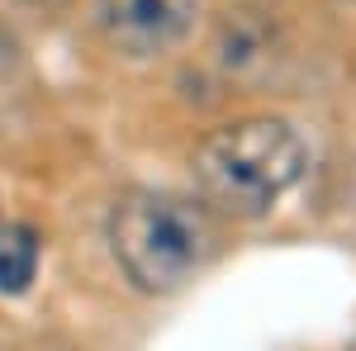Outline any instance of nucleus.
I'll use <instances>...</instances> for the list:
<instances>
[{
  "instance_id": "3",
  "label": "nucleus",
  "mask_w": 356,
  "mask_h": 351,
  "mask_svg": "<svg viewBox=\"0 0 356 351\" xmlns=\"http://www.w3.org/2000/svg\"><path fill=\"white\" fill-rule=\"evenodd\" d=\"M195 0H95V24L114 48L134 57L181 43L195 24Z\"/></svg>"
},
{
  "instance_id": "1",
  "label": "nucleus",
  "mask_w": 356,
  "mask_h": 351,
  "mask_svg": "<svg viewBox=\"0 0 356 351\" xmlns=\"http://www.w3.org/2000/svg\"><path fill=\"white\" fill-rule=\"evenodd\" d=\"M110 247L124 275L147 295L181 290L219 247V228L200 199L166 190H129L110 214Z\"/></svg>"
},
{
  "instance_id": "5",
  "label": "nucleus",
  "mask_w": 356,
  "mask_h": 351,
  "mask_svg": "<svg viewBox=\"0 0 356 351\" xmlns=\"http://www.w3.org/2000/svg\"><path fill=\"white\" fill-rule=\"evenodd\" d=\"M219 57H223V67H228V72H252V67H266V62H271V33H266L261 24L238 19V24L223 28Z\"/></svg>"
},
{
  "instance_id": "4",
  "label": "nucleus",
  "mask_w": 356,
  "mask_h": 351,
  "mask_svg": "<svg viewBox=\"0 0 356 351\" xmlns=\"http://www.w3.org/2000/svg\"><path fill=\"white\" fill-rule=\"evenodd\" d=\"M38 270V233L0 228V295H24Z\"/></svg>"
},
{
  "instance_id": "2",
  "label": "nucleus",
  "mask_w": 356,
  "mask_h": 351,
  "mask_svg": "<svg viewBox=\"0 0 356 351\" xmlns=\"http://www.w3.org/2000/svg\"><path fill=\"white\" fill-rule=\"evenodd\" d=\"M304 171V142L285 119H238L195 147V181L223 214H266Z\"/></svg>"
}]
</instances>
